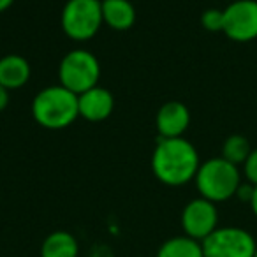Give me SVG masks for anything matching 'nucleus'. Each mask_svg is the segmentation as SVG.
I'll return each instance as SVG.
<instances>
[{
  "label": "nucleus",
  "mask_w": 257,
  "mask_h": 257,
  "mask_svg": "<svg viewBox=\"0 0 257 257\" xmlns=\"http://www.w3.org/2000/svg\"><path fill=\"white\" fill-rule=\"evenodd\" d=\"M201 25L208 32H222V29H224V9H206L201 16Z\"/></svg>",
  "instance_id": "obj_16"
},
{
  "label": "nucleus",
  "mask_w": 257,
  "mask_h": 257,
  "mask_svg": "<svg viewBox=\"0 0 257 257\" xmlns=\"http://www.w3.org/2000/svg\"><path fill=\"white\" fill-rule=\"evenodd\" d=\"M180 222H182L183 234L203 241L218 227L217 204L201 196L196 197L183 206Z\"/></svg>",
  "instance_id": "obj_8"
},
{
  "label": "nucleus",
  "mask_w": 257,
  "mask_h": 257,
  "mask_svg": "<svg viewBox=\"0 0 257 257\" xmlns=\"http://www.w3.org/2000/svg\"><path fill=\"white\" fill-rule=\"evenodd\" d=\"M243 176L246 182L257 187V148H252L246 161L243 162Z\"/></svg>",
  "instance_id": "obj_17"
},
{
  "label": "nucleus",
  "mask_w": 257,
  "mask_h": 257,
  "mask_svg": "<svg viewBox=\"0 0 257 257\" xmlns=\"http://www.w3.org/2000/svg\"><path fill=\"white\" fill-rule=\"evenodd\" d=\"M32 116L37 125L48 131H62L79 118L78 95L65 86L51 85L36 93L32 100Z\"/></svg>",
  "instance_id": "obj_2"
},
{
  "label": "nucleus",
  "mask_w": 257,
  "mask_h": 257,
  "mask_svg": "<svg viewBox=\"0 0 257 257\" xmlns=\"http://www.w3.org/2000/svg\"><path fill=\"white\" fill-rule=\"evenodd\" d=\"M32 69L25 57L9 53L0 58V85L11 90H20L30 81Z\"/></svg>",
  "instance_id": "obj_11"
},
{
  "label": "nucleus",
  "mask_w": 257,
  "mask_h": 257,
  "mask_svg": "<svg viewBox=\"0 0 257 257\" xmlns=\"http://www.w3.org/2000/svg\"><path fill=\"white\" fill-rule=\"evenodd\" d=\"M9 100H11V97H9V90L0 85V113L8 109Z\"/></svg>",
  "instance_id": "obj_19"
},
{
  "label": "nucleus",
  "mask_w": 257,
  "mask_h": 257,
  "mask_svg": "<svg viewBox=\"0 0 257 257\" xmlns=\"http://www.w3.org/2000/svg\"><path fill=\"white\" fill-rule=\"evenodd\" d=\"M201 159L196 147L185 138H159L152 154V171L168 187H182L194 182Z\"/></svg>",
  "instance_id": "obj_1"
},
{
  "label": "nucleus",
  "mask_w": 257,
  "mask_h": 257,
  "mask_svg": "<svg viewBox=\"0 0 257 257\" xmlns=\"http://www.w3.org/2000/svg\"><path fill=\"white\" fill-rule=\"evenodd\" d=\"M255 257H257V250H255Z\"/></svg>",
  "instance_id": "obj_22"
},
{
  "label": "nucleus",
  "mask_w": 257,
  "mask_h": 257,
  "mask_svg": "<svg viewBox=\"0 0 257 257\" xmlns=\"http://www.w3.org/2000/svg\"><path fill=\"white\" fill-rule=\"evenodd\" d=\"M201 245L204 257H255L257 250L255 238L236 225L217 227Z\"/></svg>",
  "instance_id": "obj_6"
},
{
  "label": "nucleus",
  "mask_w": 257,
  "mask_h": 257,
  "mask_svg": "<svg viewBox=\"0 0 257 257\" xmlns=\"http://www.w3.org/2000/svg\"><path fill=\"white\" fill-rule=\"evenodd\" d=\"M102 22L116 32H125L136 23V9L131 0H100Z\"/></svg>",
  "instance_id": "obj_12"
},
{
  "label": "nucleus",
  "mask_w": 257,
  "mask_h": 257,
  "mask_svg": "<svg viewBox=\"0 0 257 257\" xmlns=\"http://www.w3.org/2000/svg\"><path fill=\"white\" fill-rule=\"evenodd\" d=\"M13 4H15V0H0V15L8 11Z\"/></svg>",
  "instance_id": "obj_21"
},
{
  "label": "nucleus",
  "mask_w": 257,
  "mask_h": 257,
  "mask_svg": "<svg viewBox=\"0 0 257 257\" xmlns=\"http://www.w3.org/2000/svg\"><path fill=\"white\" fill-rule=\"evenodd\" d=\"M252 152L248 140L241 134H231L227 140L222 145V155L225 161H229L234 166H243V162L246 161V157Z\"/></svg>",
  "instance_id": "obj_15"
},
{
  "label": "nucleus",
  "mask_w": 257,
  "mask_h": 257,
  "mask_svg": "<svg viewBox=\"0 0 257 257\" xmlns=\"http://www.w3.org/2000/svg\"><path fill=\"white\" fill-rule=\"evenodd\" d=\"M157 257H204L201 241L189 236H173L157 250Z\"/></svg>",
  "instance_id": "obj_14"
},
{
  "label": "nucleus",
  "mask_w": 257,
  "mask_h": 257,
  "mask_svg": "<svg viewBox=\"0 0 257 257\" xmlns=\"http://www.w3.org/2000/svg\"><path fill=\"white\" fill-rule=\"evenodd\" d=\"M253 189H255V185H252V183L248 182H241L238 187V190H236V196L239 201H243V203H248L252 201V196H253Z\"/></svg>",
  "instance_id": "obj_18"
},
{
  "label": "nucleus",
  "mask_w": 257,
  "mask_h": 257,
  "mask_svg": "<svg viewBox=\"0 0 257 257\" xmlns=\"http://www.w3.org/2000/svg\"><path fill=\"white\" fill-rule=\"evenodd\" d=\"M41 257H78L79 243L69 231H53L41 245Z\"/></svg>",
  "instance_id": "obj_13"
},
{
  "label": "nucleus",
  "mask_w": 257,
  "mask_h": 257,
  "mask_svg": "<svg viewBox=\"0 0 257 257\" xmlns=\"http://www.w3.org/2000/svg\"><path fill=\"white\" fill-rule=\"evenodd\" d=\"M100 64L88 50L76 48L64 55L58 65V81L76 95L99 85Z\"/></svg>",
  "instance_id": "obj_4"
},
{
  "label": "nucleus",
  "mask_w": 257,
  "mask_h": 257,
  "mask_svg": "<svg viewBox=\"0 0 257 257\" xmlns=\"http://www.w3.org/2000/svg\"><path fill=\"white\" fill-rule=\"evenodd\" d=\"M222 32L234 43L257 39V0H234L224 9Z\"/></svg>",
  "instance_id": "obj_7"
},
{
  "label": "nucleus",
  "mask_w": 257,
  "mask_h": 257,
  "mask_svg": "<svg viewBox=\"0 0 257 257\" xmlns=\"http://www.w3.org/2000/svg\"><path fill=\"white\" fill-rule=\"evenodd\" d=\"M194 182L201 197L217 204L234 197L243 180L238 166L231 164L224 157H215L201 162Z\"/></svg>",
  "instance_id": "obj_3"
},
{
  "label": "nucleus",
  "mask_w": 257,
  "mask_h": 257,
  "mask_svg": "<svg viewBox=\"0 0 257 257\" xmlns=\"http://www.w3.org/2000/svg\"><path fill=\"white\" fill-rule=\"evenodd\" d=\"M250 210H252V213L255 215V218H257V187L253 189V196H252V201H250Z\"/></svg>",
  "instance_id": "obj_20"
},
{
  "label": "nucleus",
  "mask_w": 257,
  "mask_h": 257,
  "mask_svg": "<svg viewBox=\"0 0 257 257\" xmlns=\"http://www.w3.org/2000/svg\"><path fill=\"white\" fill-rule=\"evenodd\" d=\"M190 125V111L180 100H168L157 111L155 127L159 138H183Z\"/></svg>",
  "instance_id": "obj_9"
},
{
  "label": "nucleus",
  "mask_w": 257,
  "mask_h": 257,
  "mask_svg": "<svg viewBox=\"0 0 257 257\" xmlns=\"http://www.w3.org/2000/svg\"><path fill=\"white\" fill-rule=\"evenodd\" d=\"M79 116L86 121H102L111 116L114 109V97L104 86H93V88L78 95Z\"/></svg>",
  "instance_id": "obj_10"
},
{
  "label": "nucleus",
  "mask_w": 257,
  "mask_h": 257,
  "mask_svg": "<svg viewBox=\"0 0 257 257\" xmlns=\"http://www.w3.org/2000/svg\"><path fill=\"white\" fill-rule=\"evenodd\" d=\"M102 22L100 0H67L60 15V27L69 39L85 43L97 36Z\"/></svg>",
  "instance_id": "obj_5"
}]
</instances>
